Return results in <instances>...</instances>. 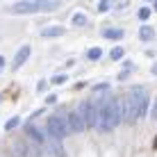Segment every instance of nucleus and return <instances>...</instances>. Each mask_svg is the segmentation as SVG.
<instances>
[{
  "instance_id": "obj_22",
  "label": "nucleus",
  "mask_w": 157,
  "mask_h": 157,
  "mask_svg": "<svg viewBox=\"0 0 157 157\" xmlns=\"http://www.w3.org/2000/svg\"><path fill=\"white\" fill-rule=\"evenodd\" d=\"M107 7H109V2H107V0H102V2L98 5V9H100V12H105V9H107Z\"/></svg>"
},
{
  "instance_id": "obj_25",
  "label": "nucleus",
  "mask_w": 157,
  "mask_h": 157,
  "mask_svg": "<svg viewBox=\"0 0 157 157\" xmlns=\"http://www.w3.org/2000/svg\"><path fill=\"white\" fill-rule=\"evenodd\" d=\"M0 66H5V57L2 55H0Z\"/></svg>"
},
{
  "instance_id": "obj_8",
  "label": "nucleus",
  "mask_w": 157,
  "mask_h": 157,
  "mask_svg": "<svg viewBox=\"0 0 157 157\" xmlns=\"http://www.w3.org/2000/svg\"><path fill=\"white\" fill-rule=\"evenodd\" d=\"M25 134H28V137H32V141H36V144H43V141H46L43 132H41V130H36L32 123H28V125H25Z\"/></svg>"
},
{
  "instance_id": "obj_13",
  "label": "nucleus",
  "mask_w": 157,
  "mask_h": 157,
  "mask_svg": "<svg viewBox=\"0 0 157 157\" xmlns=\"http://www.w3.org/2000/svg\"><path fill=\"white\" fill-rule=\"evenodd\" d=\"M73 25H78V28H82V25H86V16L82 12H78L73 16Z\"/></svg>"
},
{
  "instance_id": "obj_3",
  "label": "nucleus",
  "mask_w": 157,
  "mask_h": 157,
  "mask_svg": "<svg viewBox=\"0 0 157 157\" xmlns=\"http://www.w3.org/2000/svg\"><path fill=\"white\" fill-rule=\"evenodd\" d=\"M68 132H71V130H68V118L64 114H52L48 118V134H50V139L62 141Z\"/></svg>"
},
{
  "instance_id": "obj_24",
  "label": "nucleus",
  "mask_w": 157,
  "mask_h": 157,
  "mask_svg": "<svg viewBox=\"0 0 157 157\" xmlns=\"http://www.w3.org/2000/svg\"><path fill=\"white\" fill-rule=\"evenodd\" d=\"M128 75H130V71H128V68H125V71H123L121 75H118V80H125V78H128Z\"/></svg>"
},
{
  "instance_id": "obj_17",
  "label": "nucleus",
  "mask_w": 157,
  "mask_h": 157,
  "mask_svg": "<svg viewBox=\"0 0 157 157\" xmlns=\"http://www.w3.org/2000/svg\"><path fill=\"white\" fill-rule=\"evenodd\" d=\"M18 123H21V118H18V116H14V118H9V121L5 123V128H7V130H14L16 125H18Z\"/></svg>"
},
{
  "instance_id": "obj_2",
  "label": "nucleus",
  "mask_w": 157,
  "mask_h": 157,
  "mask_svg": "<svg viewBox=\"0 0 157 157\" xmlns=\"http://www.w3.org/2000/svg\"><path fill=\"white\" fill-rule=\"evenodd\" d=\"M123 121L121 114V100L116 96H105V98H98V128L100 132H112L118 123Z\"/></svg>"
},
{
  "instance_id": "obj_20",
  "label": "nucleus",
  "mask_w": 157,
  "mask_h": 157,
  "mask_svg": "<svg viewBox=\"0 0 157 157\" xmlns=\"http://www.w3.org/2000/svg\"><path fill=\"white\" fill-rule=\"evenodd\" d=\"M46 89H48V82H46V80H41V82L36 84V91H39V94H43Z\"/></svg>"
},
{
  "instance_id": "obj_9",
  "label": "nucleus",
  "mask_w": 157,
  "mask_h": 157,
  "mask_svg": "<svg viewBox=\"0 0 157 157\" xmlns=\"http://www.w3.org/2000/svg\"><path fill=\"white\" fill-rule=\"evenodd\" d=\"M64 32H66V30H64L62 25H50V28H43L41 36H46V39H52V36H62Z\"/></svg>"
},
{
  "instance_id": "obj_11",
  "label": "nucleus",
  "mask_w": 157,
  "mask_h": 157,
  "mask_svg": "<svg viewBox=\"0 0 157 157\" xmlns=\"http://www.w3.org/2000/svg\"><path fill=\"white\" fill-rule=\"evenodd\" d=\"M153 36H155V30L148 28V25H144V28L139 30V39H141V41H150Z\"/></svg>"
},
{
  "instance_id": "obj_26",
  "label": "nucleus",
  "mask_w": 157,
  "mask_h": 157,
  "mask_svg": "<svg viewBox=\"0 0 157 157\" xmlns=\"http://www.w3.org/2000/svg\"><path fill=\"white\" fill-rule=\"evenodd\" d=\"M153 75H157V64H155V66H153Z\"/></svg>"
},
{
  "instance_id": "obj_5",
  "label": "nucleus",
  "mask_w": 157,
  "mask_h": 157,
  "mask_svg": "<svg viewBox=\"0 0 157 157\" xmlns=\"http://www.w3.org/2000/svg\"><path fill=\"white\" fill-rule=\"evenodd\" d=\"M39 9H41L39 0H21V2H16V5L9 7V12L23 16V14H34V12H39Z\"/></svg>"
},
{
  "instance_id": "obj_6",
  "label": "nucleus",
  "mask_w": 157,
  "mask_h": 157,
  "mask_svg": "<svg viewBox=\"0 0 157 157\" xmlns=\"http://www.w3.org/2000/svg\"><path fill=\"white\" fill-rule=\"evenodd\" d=\"M86 128H98V102H86Z\"/></svg>"
},
{
  "instance_id": "obj_15",
  "label": "nucleus",
  "mask_w": 157,
  "mask_h": 157,
  "mask_svg": "<svg viewBox=\"0 0 157 157\" xmlns=\"http://www.w3.org/2000/svg\"><path fill=\"white\" fill-rule=\"evenodd\" d=\"M52 153H55V157H64V148L62 146H59V141H55V139H52Z\"/></svg>"
},
{
  "instance_id": "obj_29",
  "label": "nucleus",
  "mask_w": 157,
  "mask_h": 157,
  "mask_svg": "<svg viewBox=\"0 0 157 157\" xmlns=\"http://www.w3.org/2000/svg\"><path fill=\"white\" fill-rule=\"evenodd\" d=\"M148 2H153V0H148Z\"/></svg>"
},
{
  "instance_id": "obj_19",
  "label": "nucleus",
  "mask_w": 157,
  "mask_h": 157,
  "mask_svg": "<svg viewBox=\"0 0 157 157\" xmlns=\"http://www.w3.org/2000/svg\"><path fill=\"white\" fill-rule=\"evenodd\" d=\"M64 82H66V75H55V78H52V84H64Z\"/></svg>"
},
{
  "instance_id": "obj_18",
  "label": "nucleus",
  "mask_w": 157,
  "mask_h": 157,
  "mask_svg": "<svg viewBox=\"0 0 157 157\" xmlns=\"http://www.w3.org/2000/svg\"><path fill=\"white\" fill-rule=\"evenodd\" d=\"M107 89H109V84H107V82H100V84H96V86H94L96 94H105Z\"/></svg>"
},
{
  "instance_id": "obj_27",
  "label": "nucleus",
  "mask_w": 157,
  "mask_h": 157,
  "mask_svg": "<svg viewBox=\"0 0 157 157\" xmlns=\"http://www.w3.org/2000/svg\"><path fill=\"white\" fill-rule=\"evenodd\" d=\"M153 148H157V137H155V141H153Z\"/></svg>"
},
{
  "instance_id": "obj_1",
  "label": "nucleus",
  "mask_w": 157,
  "mask_h": 157,
  "mask_svg": "<svg viewBox=\"0 0 157 157\" xmlns=\"http://www.w3.org/2000/svg\"><path fill=\"white\" fill-rule=\"evenodd\" d=\"M148 105H150V96L148 91L141 89V86H134L130 89V94L121 100V114L125 123H137L146 118L148 114Z\"/></svg>"
},
{
  "instance_id": "obj_16",
  "label": "nucleus",
  "mask_w": 157,
  "mask_h": 157,
  "mask_svg": "<svg viewBox=\"0 0 157 157\" xmlns=\"http://www.w3.org/2000/svg\"><path fill=\"white\" fill-rule=\"evenodd\" d=\"M150 16H153V12H150L148 7H141V9H139V18H141V21H148Z\"/></svg>"
},
{
  "instance_id": "obj_28",
  "label": "nucleus",
  "mask_w": 157,
  "mask_h": 157,
  "mask_svg": "<svg viewBox=\"0 0 157 157\" xmlns=\"http://www.w3.org/2000/svg\"><path fill=\"white\" fill-rule=\"evenodd\" d=\"M155 12H157V0H155Z\"/></svg>"
},
{
  "instance_id": "obj_12",
  "label": "nucleus",
  "mask_w": 157,
  "mask_h": 157,
  "mask_svg": "<svg viewBox=\"0 0 157 157\" xmlns=\"http://www.w3.org/2000/svg\"><path fill=\"white\" fill-rule=\"evenodd\" d=\"M123 55H125V48H121V46H116V48H112V52H109V57L114 59H123Z\"/></svg>"
},
{
  "instance_id": "obj_7",
  "label": "nucleus",
  "mask_w": 157,
  "mask_h": 157,
  "mask_svg": "<svg viewBox=\"0 0 157 157\" xmlns=\"http://www.w3.org/2000/svg\"><path fill=\"white\" fill-rule=\"evenodd\" d=\"M30 52H32V48H30V46L18 48V52H16V57H14V68H21V66H23V64L30 59Z\"/></svg>"
},
{
  "instance_id": "obj_21",
  "label": "nucleus",
  "mask_w": 157,
  "mask_h": 157,
  "mask_svg": "<svg viewBox=\"0 0 157 157\" xmlns=\"http://www.w3.org/2000/svg\"><path fill=\"white\" fill-rule=\"evenodd\" d=\"M150 116H153V121H157V98L153 102V114H150Z\"/></svg>"
},
{
  "instance_id": "obj_23",
  "label": "nucleus",
  "mask_w": 157,
  "mask_h": 157,
  "mask_svg": "<svg viewBox=\"0 0 157 157\" xmlns=\"http://www.w3.org/2000/svg\"><path fill=\"white\" fill-rule=\"evenodd\" d=\"M46 100H48V102H50V105H52V102H57V96H55V94H50V96H48Z\"/></svg>"
},
{
  "instance_id": "obj_10",
  "label": "nucleus",
  "mask_w": 157,
  "mask_h": 157,
  "mask_svg": "<svg viewBox=\"0 0 157 157\" xmlns=\"http://www.w3.org/2000/svg\"><path fill=\"white\" fill-rule=\"evenodd\" d=\"M102 36H105V39H109V41H121L123 39V36H125V32H123V30H114V28H109V30H105V32H102Z\"/></svg>"
},
{
  "instance_id": "obj_4",
  "label": "nucleus",
  "mask_w": 157,
  "mask_h": 157,
  "mask_svg": "<svg viewBox=\"0 0 157 157\" xmlns=\"http://www.w3.org/2000/svg\"><path fill=\"white\" fill-rule=\"evenodd\" d=\"M66 118H68V130L71 132H84L86 130V102L75 107Z\"/></svg>"
},
{
  "instance_id": "obj_14",
  "label": "nucleus",
  "mask_w": 157,
  "mask_h": 157,
  "mask_svg": "<svg viewBox=\"0 0 157 157\" xmlns=\"http://www.w3.org/2000/svg\"><path fill=\"white\" fill-rule=\"evenodd\" d=\"M86 57H89L91 62H96V59H100V57H102V50H100V48H91V50L86 52Z\"/></svg>"
}]
</instances>
